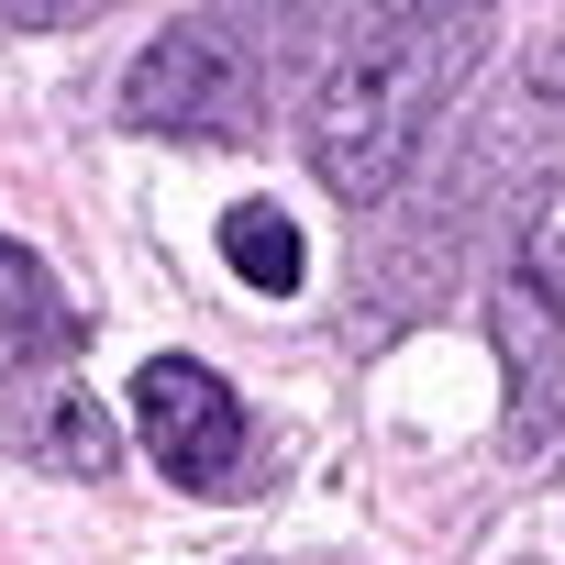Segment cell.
<instances>
[{
  "label": "cell",
  "instance_id": "1",
  "mask_svg": "<svg viewBox=\"0 0 565 565\" xmlns=\"http://www.w3.org/2000/svg\"><path fill=\"white\" fill-rule=\"evenodd\" d=\"M466 67H477V23H377V34H344L333 67H322V89H311V122H300L311 178L333 200L377 211L411 178V156H422V134H433V111L455 100Z\"/></svg>",
  "mask_w": 565,
  "mask_h": 565
},
{
  "label": "cell",
  "instance_id": "2",
  "mask_svg": "<svg viewBox=\"0 0 565 565\" xmlns=\"http://www.w3.org/2000/svg\"><path fill=\"white\" fill-rule=\"evenodd\" d=\"M277 23L289 0H222V12H178L134 78L122 111L156 134H200V145H255L266 134V89H277Z\"/></svg>",
  "mask_w": 565,
  "mask_h": 565
},
{
  "label": "cell",
  "instance_id": "3",
  "mask_svg": "<svg viewBox=\"0 0 565 565\" xmlns=\"http://www.w3.org/2000/svg\"><path fill=\"white\" fill-rule=\"evenodd\" d=\"M134 422H145V455L189 488V499H233L244 488V411H233V388L211 377V366H189V355H156L145 377H134Z\"/></svg>",
  "mask_w": 565,
  "mask_h": 565
},
{
  "label": "cell",
  "instance_id": "4",
  "mask_svg": "<svg viewBox=\"0 0 565 565\" xmlns=\"http://www.w3.org/2000/svg\"><path fill=\"white\" fill-rule=\"evenodd\" d=\"M0 444L56 466V477H111V422L89 411L78 366L67 355H34V344H0Z\"/></svg>",
  "mask_w": 565,
  "mask_h": 565
},
{
  "label": "cell",
  "instance_id": "5",
  "mask_svg": "<svg viewBox=\"0 0 565 565\" xmlns=\"http://www.w3.org/2000/svg\"><path fill=\"white\" fill-rule=\"evenodd\" d=\"M488 344H499V366H510V433L543 444V433L565 422V300L543 289L532 266H510L499 289H488Z\"/></svg>",
  "mask_w": 565,
  "mask_h": 565
},
{
  "label": "cell",
  "instance_id": "6",
  "mask_svg": "<svg viewBox=\"0 0 565 565\" xmlns=\"http://www.w3.org/2000/svg\"><path fill=\"white\" fill-rule=\"evenodd\" d=\"M0 322H12V344H34V355H78L89 344V311L56 289V266L23 255L12 233H0Z\"/></svg>",
  "mask_w": 565,
  "mask_h": 565
},
{
  "label": "cell",
  "instance_id": "7",
  "mask_svg": "<svg viewBox=\"0 0 565 565\" xmlns=\"http://www.w3.org/2000/svg\"><path fill=\"white\" fill-rule=\"evenodd\" d=\"M222 255H233V277H244V289H266V300H289L300 289V222L289 211H277V200H233L222 211Z\"/></svg>",
  "mask_w": 565,
  "mask_h": 565
},
{
  "label": "cell",
  "instance_id": "8",
  "mask_svg": "<svg viewBox=\"0 0 565 565\" xmlns=\"http://www.w3.org/2000/svg\"><path fill=\"white\" fill-rule=\"evenodd\" d=\"M488 0H344V34H377V23H477Z\"/></svg>",
  "mask_w": 565,
  "mask_h": 565
},
{
  "label": "cell",
  "instance_id": "9",
  "mask_svg": "<svg viewBox=\"0 0 565 565\" xmlns=\"http://www.w3.org/2000/svg\"><path fill=\"white\" fill-rule=\"evenodd\" d=\"M0 12H12V23H100V12H122V0H0Z\"/></svg>",
  "mask_w": 565,
  "mask_h": 565
}]
</instances>
